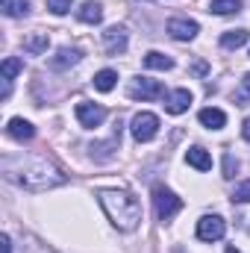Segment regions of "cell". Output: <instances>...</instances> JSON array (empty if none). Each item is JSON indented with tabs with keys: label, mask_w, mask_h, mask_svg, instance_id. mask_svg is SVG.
Segmentation results:
<instances>
[{
	"label": "cell",
	"mask_w": 250,
	"mask_h": 253,
	"mask_svg": "<svg viewBox=\"0 0 250 253\" xmlns=\"http://www.w3.org/2000/svg\"><path fill=\"white\" fill-rule=\"evenodd\" d=\"M239 9H242V0H212L209 3V12H215V15H233Z\"/></svg>",
	"instance_id": "obj_21"
},
{
	"label": "cell",
	"mask_w": 250,
	"mask_h": 253,
	"mask_svg": "<svg viewBox=\"0 0 250 253\" xmlns=\"http://www.w3.org/2000/svg\"><path fill=\"white\" fill-rule=\"evenodd\" d=\"M77 121L85 126V129H94L106 121V109L97 106V103H88V100H80L77 103Z\"/></svg>",
	"instance_id": "obj_7"
},
{
	"label": "cell",
	"mask_w": 250,
	"mask_h": 253,
	"mask_svg": "<svg viewBox=\"0 0 250 253\" xmlns=\"http://www.w3.org/2000/svg\"><path fill=\"white\" fill-rule=\"evenodd\" d=\"M224 253H242V251H236V248H233V245H230V248H227V251Z\"/></svg>",
	"instance_id": "obj_30"
},
{
	"label": "cell",
	"mask_w": 250,
	"mask_h": 253,
	"mask_svg": "<svg viewBox=\"0 0 250 253\" xmlns=\"http://www.w3.org/2000/svg\"><path fill=\"white\" fill-rule=\"evenodd\" d=\"M188 106H191V91H188V88H177V91H171V94L165 97V109H168L171 115H183Z\"/></svg>",
	"instance_id": "obj_10"
},
{
	"label": "cell",
	"mask_w": 250,
	"mask_h": 253,
	"mask_svg": "<svg viewBox=\"0 0 250 253\" xmlns=\"http://www.w3.org/2000/svg\"><path fill=\"white\" fill-rule=\"evenodd\" d=\"M186 162L188 165H194L197 171H209V168H212V156H209L203 147H188L186 150Z\"/></svg>",
	"instance_id": "obj_14"
},
{
	"label": "cell",
	"mask_w": 250,
	"mask_h": 253,
	"mask_svg": "<svg viewBox=\"0 0 250 253\" xmlns=\"http://www.w3.org/2000/svg\"><path fill=\"white\" fill-rule=\"evenodd\" d=\"M3 174H6V180H12V183H18L30 191H44L65 183V174L53 162H47L44 156H18V159L6 156Z\"/></svg>",
	"instance_id": "obj_1"
},
{
	"label": "cell",
	"mask_w": 250,
	"mask_h": 253,
	"mask_svg": "<svg viewBox=\"0 0 250 253\" xmlns=\"http://www.w3.org/2000/svg\"><path fill=\"white\" fill-rule=\"evenodd\" d=\"M47 9L53 15H65V12H71V0H47Z\"/></svg>",
	"instance_id": "obj_26"
},
{
	"label": "cell",
	"mask_w": 250,
	"mask_h": 253,
	"mask_svg": "<svg viewBox=\"0 0 250 253\" xmlns=\"http://www.w3.org/2000/svg\"><path fill=\"white\" fill-rule=\"evenodd\" d=\"M132 138L135 141H150V138H156V132H159V118L153 115V112H138L135 118H132Z\"/></svg>",
	"instance_id": "obj_6"
},
{
	"label": "cell",
	"mask_w": 250,
	"mask_h": 253,
	"mask_svg": "<svg viewBox=\"0 0 250 253\" xmlns=\"http://www.w3.org/2000/svg\"><path fill=\"white\" fill-rule=\"evenodd\" d=\"M200 124L209 126V129H221V126L227 124V115L221 112V109H215V106H206V109H200Z\"/></svg>",
	"instance_id": "obj_12"
},
{
	"label": "cell",
	"mask_w": 250,
	"mask_h": 253,
	"mask_svg": "<svg viewBox=\"0 0 250 253\" xmlns=\"http://www.w3.org/2000/svg\"><path fill=\"white\" fill-rule=\"evenodd\" d=\"M233 203H250V180H242L233 189Z\"/></svg>",
	"instance_id": "obj_23"
},
{
	"label": "cell",
	"mask_w": 250,
	"mask_h": 253,
	"mask_svg": "<svg viewBox=\"0 0 250 253\" xmlns=\"http://www.w3.org/2000/svg\"><path fill=\"white\" fill-rule=\"evenodd\" d=\"M115 83H118V74H115L112 68H103V71L94 74V88H97V91H112Z\"/></svg>",
	"instance_id": "obj_17"
},
{
	"label": "cell",
	"mask_w": 250,
	"mask_h": 253,
	"mask_svg": "<svg viewBox=\"0 0 250 253\" xmlns=\"http://www.w3.org/2000/svg\"><path fill=\"white\" fill-rule=\"evenodd\" d=\"M250 39L248 30H227L224 36H221V47H227V50H239V47H245Z\"/></svg>",
	"instance_id": "obj_13"
},
{
	"label": "cell",
	"mask_w": 250,
	"mask_h": 253,
	"mask_svg": "<svg viewBox=\"0 0 250 253\" xmlns=\"http://www.w3.org/2000/svg\"><path fill=\"white\" fill-rule=\"evenodd\" d=\"M0 71H3V80H12L15 74H21V71H24V62H21V59H15V56H9V59H3V68H0Z\"/></svg>",
	"instance_id": "obj_22"
},
{
	"label": "cell",
	"mask_w": 250,
	"mask_h": 253,
	"mask_svg": "<svg viewBox=\"0 0 250 253\" xmlns=\"http://www.w3.org/2000/svg\"><path fill=\"white\" fill-rule=\"evenodd\" d=\"M6 132H9L15 141H30V138L36 135V126L30 124V121H24V118H12L9 126H6Z\"/></svg>",
	"instance_id": "obj_11"
},
{
	"label": "cell",
	"mask_w": 250,
	"mask_h": 253,
	"mask_svg": "<svg viewBox=\"0 0 250 253\" xmlns=\"http://www.w3.org/2000/svg\"><path fill=\"white\" fill-rule=\"evenodd\" d=\"M153 209H156V218H159V221H171V218L183 209V200H180L171 189L156 186V189H153Z\"/></svg>",
	"instance_id": "obj_3"
},
{
	"label": "cell",
	"mask_w": 250,
	"mask_h": 253,
	"mask_svg": "<svg viewBox=\"0 0 250 253\" xmlns=\"http://www.w3.org/2000/svg\"><path fill=\"white\" fill-rule=\"evenodd\" d=\"M144 65L153 68V71H171V68H174V59L165 56V53H159V50H150V53L144 56Z\"/></svg>",
	"instance_id": "obj_18"
},
{
	"label": "cell",
	"mask_w": 250,
	"mask_h": 253,
	"mask_svg": "<svg viewBox=\"0 0 250 253\" xmlns=\"http://www.w3.org/2000/svg\"><path fill=\"white\" fill-rule=\"evenodd\" d=\"M77 18H80L83 24H100V21H103V6L88 0V3H83V6H80Z\"/></svg>",
	"instance_id": "obj_15"
},
{
	"label": "cell",
	"mask_w": 250,
	"mask_h": 253,
	"mask_svg": "<svg viewBox=\"0 0 250 253\" xmlns=\"http://www.w3.org/2000/svg\"><path fill=\"white\" fill-rule=\"evenodd\" d=\"M236 171H239V162L233 159V153H224V177H227V180H233V177H236Z\"/></svg>",
	"instance_id": "obj_25"
},
{
	"label": "cell",
	"mask_w": 250,
	"mask_h": 253,
	"mask_svg": "<svg viewBox=\"0 0 250 253\" xmlns=\"http://www.w3.org/2000/svg\"><path fill=\"white\" fill-rule=\"evenodd\" d=\"M191 71H194L197 77H203V74H206V62H194V68H191Z\"/></svg>",
	"instance_id": "obj_28"
},
{
	"label": "cell",
	"mask_w": 250,
	"mask_h": 253,
	"mask_svg": "<svg viewBox=\"0 0 250 253\" xmlns=\"http://www.w3.org/2000/svg\"><path fill=\"white\" fill-rule=\"evenodd\" d=\"M126 94H129L132 100H156V97H162V94H165V88H162V83H159V80L135 77V80L129 83Z\"/></svg>",
	"instance_id": "obj_4"
},
{
	"label": "cell",
	"mask_w": 250,
	"mask_h": 253,
	"mask_svg": "<svg viewBox=\"0 0 250 253\" xmlns=\"http://www.w3.org/2000/svg\"><path fill=\"white\" fill-rule=\"evenodd\" d=\"M47 44H50L47 33H33V36H27V39H24V50H27V53H33V56L44 53V50H47Z\"/></svg>",
	"instance_id": "obj_16"
},
{
	"label": "cell",
	"mask_w": 250,
	"mask_h": 253,
	"mask_svg": "<svg viewBox=\"0 0 250 253\" xmlns=\"http://www.w3.org/2000/svg\"><path fill=\"white\" fill-rule=\"evenodd\" d=\"M0 253H12V242H9V236H0Z\"/></svg>",
	"instance_id": "obj_27"
},
{
	"label": "cell",
	"mask_w": 250,
	"mask_h": 253,
	"mask_svg": "<svg viewBox=\"0 0 250 253\" xmlns=\"http://www.w3.org/2000/svg\"><path fill=\"white\" fill-rule=\"evenodd\" d=\"M77 62H80V50H71V47H62V50L50 59L53 68H68V65H77Z\"/></svg>",
	"instance_id": "obj_20"
},
{
	"label": "cell",
	"mask_w": 250,
	"mask_h": 253,
	"mask_svg": "<svg viewBox=\"0 0 250 253\" xmlns=\"http://www.w3.org/2000/svg\"><path fill=\"white\" fill-rule=\"evenodd\" d=\"M227 233V221L221 215H203L197 221V239L200 242H218Z\"/></svg>",
	"instance_id": "obj_5"
},
{
	"label": "cell",
	"mask_w": 250,
	"mask_h": 253,
	"mask_svg": "<svg viewBox=\"0 0 250 253\" xmlns=\"http://www.w3.org/2000/svg\"><path fill=\"white\" fill-rule=\"evenodd\" d=\"M242 135H245V138L250 141V118L245 121V124H242Z\"/></svg>",
	"instance_id": "obj_29"
},
{
	"label": "cell",
	"mask_w": 250,
	"mask_h": 253,
	"mask_svg": "<svg viewBox=\"0 0 250 253\" xmlns=\"http://www.w3.org/2000/svg\"><path fill=\"white\" fill-rule=\"evenodd\" d=\"M103 47H106V53H109V56L124 53V50H126V30H124V27H109V30L103 33Z\"/></svg>",
	"instance_id": "obj_9"
},
{
	"label": "cell",
	"mask_w": 250,
	"mask_h": 253,
	"mask_svg": "<svg viewBox=\"0 0 250 253\" xmlns=\"http://www.w3.org/2000/svg\"><path fill=\"white\" fill-rule=\"evenodd\" d=\"M97 200H100V206L106 209L109 221L118 230L129 233V230H135L141 224V203H138L135 194H129L124 189H103L97 194Z\"/></svg>",
	"instance_id": "obj_2"
},
{
	"label": "cell",
	"mask_w": 250,
	"mask_h": 253,
	"mask_svg": "<svg viewBox=\"0 0 250 253\" xmlns=\"http://www.w3.org/2000/svg\"><path fill=\"white\" fill-rule=\"evenodd\" d=\"M248 100H250V74H245V80H242V88L236 91V103H239V106H245Z\"/></svg>",
	"instance_id": "obj_24"
},
{
	"label": "cell",
	"mask_w": 250,
	"mask_h": 253,
	"mask_svg": "<svg viewBox=\"0 0 250 253\" xmlns=\"http://www.w3.org/2000/svg\"><path fill=\"white\" fill-rule=\"evenodd\" d=\"M197 21H188V18H171L168 21V36L177 39V42H191L197 36Z\"/></svg>",
	"instance_id": "obj_8"
},
{
	"label": "cell",
	"mask_w": 250,
	"mask_h": 253,
	"mask_svg": "<svg viewBox=\"0 0 250 253\" xmlns=\"http://www.w3.org/2000/svg\"><path fill=\"white\" fill-rule=\"evenodd\" d=\"M30 12V0H3V15L6 18H21Z\"/></svg>",
	"instance_id": "obj_19"
}]
</instances>
